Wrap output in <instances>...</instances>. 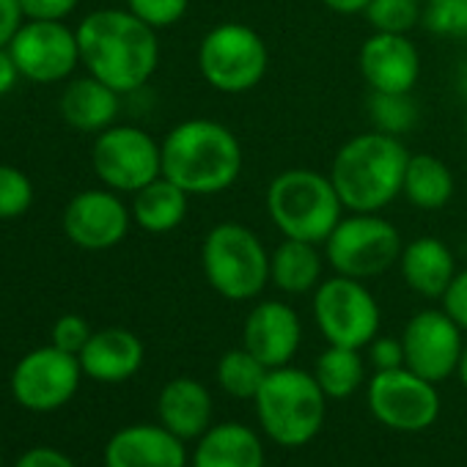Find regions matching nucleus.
Instances as JSON below:
<instances>
[{
  "instance_id": "f257e3e1",
  "label": "nucleus",
  "mask_w": 467,
  "mask_h": 467,
  "mask_svg": "<svg viewBox=\"0 0 467 467\" xmlns=\"http://www.w3.org/2000/svg\"><path fill=\"white\" fill-rule=\"evenodd\" d=\"M80 64L119 94L143 88L160 67L157 31L130 9H99L78 28Z\"/></svg>"
},
{
  "instance_id": "f03ea898",
  "label": "nucleus",
  "mask_w": 467,
  "mask_h": 467,
  "mask_svg": "<svg viewBox=\"0 0 467 467\" xmlns=\"http://www.w3.org/2000/svg\"><path fill=\"white\" fill-rule=\"evenodd\" d=\"M162 146V176L187 195H217L240 182L245 151L240 138L220 121L187 119L176 124Z\"/></svg>"
},
{
  "instance_id": "7ed1b4c3",
  "label": "nucleus",
  "mask_w": 467,
  "mask_h": 467,
  "mask_svg": "<svg viewBox=\"0 0 467 467\" xmlns=\"http://www.w3.org/2000/svg\"><path fill=\"white\" fill-rule=\"evenodd\" d=\"M407 160L401 138L368 130L336 151L327 176L347 212H382L401 195Z\"/></svg>"
},
{
  "instance_id": "20e7f679",
  "label": "nucleus",
  "mask_w": 467,
  "mask_h": 467,
  "mask_svg": "<svg viewBox=\"0 0 467 467\" xmlns=\"http://www.w3.org/2000/svg\"><path fill=\"white\" fill-rule=\"evenodd\" d=\"M267 214L281 237L325 245L344 217V203L330 176L311 168L281 171L267 187Z\"/></svg>"
},
{
  "instance_id": "39448f33",
  "label": "nucleus",
  "mask_w": 467,
  "mask_h": 467,
  "mask_svg": "<svg viewBox=\"0 0 467 467\" xmlns=\"http://www.w3.org/2000/svg\"><path fill=\"white\" fill-rule=\"evenodd\" d=\"M254 404L262 431L284 448L311 442L322 431L327 412V396L317 377L295 366L270 368Z\"/></svg>"
},
{
  "instance_id": "423d86ee",
  "label": "nucleus",
  "mask_w": 467,
  "mask_h": 467,
  "mask_svg": "<svg viewBox=\"0 0 467 467\" xmlns=\"http://www.w3.org/2000/svg\"><path fill=\"white\" fill-rule=\"evenodd\" d=\"M201 270L206 284L231 303L262 297L270 284V254L259 234L237 220L217 223L201 245Z\"/></svg>"
},
{
  "instance_id": "0eeeda50",
  "label": "nucleus",
  "mask_w": 467,
  "mask_h": 467,
  "mask_svg": "<svg viewBox=\"0 0 467 467\" xmlns=\"http://www.w3.org/2000/svg\"><path fill=\"white\" fill-rule=\"evenodd\" d=\"M198 69L214 91L240 97L267 78L270 47L245 23H220L198 45Z\"/></svg>"
},
{
  "instance_id": "6e6552de",
  "label": "nucleus",
  "mask_w": 467,
  "mask_h": 467,
  "mask_svg": "<svg viewBox=\"0 0 467 467\" xmlns=\"http://www.w3.org/2000/svg\"><path fill=\"white\" fill-rule=\"evenodd\" d=\"M401 234L379 212H349L325 240V262L333 273L371 281L399 265Z\"/></svg>"
},
{
  "instance_id": "1a4fd4ad",
  "label": "nucleus",
  "mask_w": 467,
  "mask_h": 467,
  "mask_svg": "<svg viewBox=\"0 0 467 467\" xmlns=\"http://www.w3.org/2000/svg\"><path fill=\"white\" fill-rule=\"evenodd\" d=\"M314 319L333 347L366 349L379 333V303L366 281L333 275L314 289Z\"/></svg>"
},
{
  "instance_id": "9d476101",
  "label": "nucleus",
  "mask_w": 467,
  "mask_h": 467,
  "mask_svg": "<svg viewBox=\"0 0 467 467\" xmlns=\"http://www.w3.org/2000/svg\"><path fill=\"white\" fill-rule=\"evenodd\" d=\"M94 173L116 192H138L162 176V146L140 127H108L91 149Z\"/></svg>"
},
{
  "instance_id": "9b49d317",
  "label": "nucleus",
  "mask_w": 467,
  "mask_h": 467,
  "mask_svg": "<svg viewBox=\"0 0 467 467\" xmlns=\"http://www.w3.org/2000/svg\"><path fill=\"white\" fill-rule=\"evenodd\" d=\"M371 415L396 431H423L440 418V393L434 382L407 366L374 371L366 388Z\"/></svg>"
},
{
  "instance_id": "f8f14e48",
  "label": "nucleus",
  "mask_w": 467,
  "mask_h": 467,
  "mask_svg": "<svg viewBox=\"0 0 467 467\" xmlns=\"http://www.w3.org/2000/svg\"><path fill=\"white\" fill-rule=\"evenodd\" d=\"M80 358L58 347H42L28 352L12 374L15 399L34 412H53L64 407L80 388Z\"/></svg>"
},
{
  "instance_id": "ddd939ff",
  "label": "nucleus",
  "mask_w": 467,
  "mask_h": 467,
  "mask_svg": "<svg viewBox=\"0 0 467 467\" xmlns=\"http://www.w3.org/2000/svg\"><path fill=\"white\" fill-rule=\"evenodd\" d=\"M464 330L437 308L418 311L401 333L404 366L429 382H442L456 374L464 352Z\"/></svg>"
},
{
  "instance_id": "4468645a",
  "label": "nucleus",
  "mask_w": 467,
  "mask_h": 467,
  "mask_svg": "<svg viewBox=\"0 0 467 467\" xmlns=\"http://www.w3.org/2000/svg\"><path fill=\"white\" fill-rule=\"evenodd\" d=\"M9 53L20 75L34 83H58L69 78L80 64L78 31L50 20H28L20 26Z\"/></svg>"
},
{
  "instance_id": "2eb2a0df",
  "label": "nucleus",
  "mask_w": 467,
  "mask_h": 467,
  "mask_svg": "<svg viewBox=\"0 0 467 467\" xmlns=\"http://www.w3.org/2000/svg\"><path fill=\"white\" fill-rule=\"evenodd\" d=\"M132 209L116 195V190L78 192L64 209V234L83 251H110L130 231Z\"/></svg>"
},
{
  "instance_id": "dca6fc26",
  "label": "nucleus",
  "mask_w": 467,
  "mask_h": 467,
  "mask_svg": "<svg viewBox=\"0 0 467 467\" xmlns=\"http://www.w3.org/2000/svg\"><path fill=\"white\" fill-rule=\"evenodd\" d=\"M358 67L371 91L410 94L420 78V53L404 34H371L360 47Z\"/></svg>"
},
{
  "instance_id": "f3484780",
  "label": "nucleus",
  "mask_w": 467,
  "mask_h": 467,
  "mask_svg": "<svg viewBox=\"0 0 467 467\" xmlns=\"http://www.w3.org/2000/svg\"><path fill=\"white\" fill-rule=\"evenodd\" d=\"M303 344V322L284 300H262L251 308L243 327V347L267 368L289 366Z\"/></svg>"
},
{
  "instance_id": "a211bd4d",
  "label": "nucleus",
  "mask_w": 467,
  "mask_h": 467,
  "mask_svg": "<svg viewBox=\"0 0 467 467\" xmlns=\"http://www.w3.org/2000/svg\"><path fill=\"white\" fill-rule=\"evenodd\" d=\"M105 467H187L184 440L162 423L124 426L105 445Z\"/></svg>"
},
{
  "instance_id": "6ab92c4d",
  "label": "nucleus",
  "mask_w": 467,
  "mask_h": 467,
  "mask_svg": "<svg viewBox=\"0 0 467 467\" xmlns=\"http://www.w3.org/2000/svg\"><path fill=\"white\" fill-rule=\"evenodd\" d=\"M143 355V344L135 333L124 327H105L88 338L78 358L86 377L97 382H124L140 371Z\"/></svg>"
},
{
  "instance_id": "aec40b11",
  "label": "nucleus",
  "mask_w": 467,
  "mask_h": 467,
  "mask_svg": "<svg viewBox=\"0 0 467 467\" xmlns=\"http://www.w3.org/2000/svg\"><path fill=\"white\" fill-rule=\"evenodd\" d=\"M192 467H265V442L262 437L237 420L209 426L190 456Z\"/></svg>"
},
{
  "instance_id": "412c9836",
  "label": "nucleus",
  "mask_w": 467,
  "mask_h": 467,
  "mask_svg": "<svg viewBox=\"0 0 467 467\" xmlns=\"http://www.w3.org/2000/svg\"><path fill=\"white\" fill-rule=\"evenodd\" d=\"M399 273L415 295L442 300L456 275V259L440 237H415L401 248Z\"/></svg>"
},
{
  "instance_id": "4be33fe9",
  "label": "nucleus",
  "mask_w": 467,
  "mask_h": 467,
  "mask_svg": "<svg viewBox=\"0 0 467 467\" xmlns=\"http://www.w3.org/2000/svg\"><path fill=\"white\" fill-rule=\"evenodd\" d=\"M160 423L182 440H198L212 423V393L192 377H176L157 396Z\"/></svg>"
},
{
  "instance_id": "5701e85b",
  "label": "nucleus",
  "mask_w": 467,
  "mask_h": 467,
  "mask_svg": "<svg viewBox=\"0 0 467 467\" xmlns=\"http://www.w3.org/2000/svg\"><path fill=\"white\" fill-rule=\"evenodd\" d=\"M121 94L97 80L94 75L72 80L64 94H61V116L72 130L80 132H102L113 127L119 108H121Z\"/></svg>"
},
{
  "instance_id": "b1692460",
  "label": "nucleus",
  "mask_w": 467,
  "mask_h": 467,
  "mask_svg": "<svg viewBox=\"0 0 467 467\" xmlns=\"http://www.w3.org/2000/svg\"><path fill=\"white\" fill-rule=\"evenodd\" d=\"M325 256L314 243L284 237L270 254V284L284 295H308L322 284Z\"/></svg>"
},
{
  "instance_id": "393cba45",
  "label": "nucleus",
  "mask_w": 467,
  "mask_h": 467,
  "mask_svg": "<svg viewBox=\"0 0 467 467\" xmlns=\"http://www.w3.org/2000/svg\"><path fill=\"white\" fill-rule=\"evenodd\" d=\"M132 195H135L132 198V220L149 234L176 231L187 217L190 195L165 176H157L154 182H149L146 187H140Z\"/></svg>"
},
{
  "instance_id": "a878e982",
  "label": "nucleus",
  "mask_w": 467,
  "mask_h": 467,
  "mask_svg": "<svg viewBox=\"0 0 467 467\" xmlns=\"http://www.w3.org/2000/svg\"><path fill=\"white\" fill-rule=\"evenodd\" d=\"M456 182L451 168L434 157V154H410L407 168H404V184L401 195L407 198L410 206L420 212H437L453 198Z\"/></svg>"
},
{
  "instance_id": "bb28decb",
  "label": "nucleus",
  "mask_w": 467,
  "mask_h": 467,
  "mask_svg": "<svg viewBox=\"0 0 467 467\" xmlns=\"http://www.w3.org/2000/svg\"><path fill=\"white\" fill-rule=\"evenodd\" d=\"M314 377L327 399H349L366 379V363L360 349L327 344V349L317 358Z\"/></svg>"
},
{
  "instance_id": "cd10ccee",
  "label": "nucleus",
  "mask_w": 467,
  "mask_h": 467,
  "mask_svg": "<svg viewBox=\"0 0 467 467\" xmlns=\"http://www.w3.org/2000/svg\"><path fill=\"white\" fill-rule=\"evenodd\" d=\"M267 366L254 355L248 352L245 347L240 349H228L220 360H217V385L234 396V399H256L262 382L267 379Z\"/></svg>"
},
{
  "instance_id": "c85d7f7f",
  "label": "nucleus",
  "mask_w": 467,
  "mask_h": 467,
  "mask_svg": "<svg viewBox=\"0 0 467 467\" xmlns=\"http://www.w3.org/2000/svg\"><path fill=\"white\" fill-rule=\"evenodd\" d=\"M368 119L374 124V130L388 132V135H407L415 130L420 113L418 105L410 94H382V91H371L368 102H366Z\"/></svg>"
},
{
  "instance_id": "c756f323",
  "label": "nucleus",
  "mask_w": 467,
  "mask_h": 467,
  "mask_svg": "<svg viewBox=\"0 0 467 467\" xmlns=\"http://www.w3.org/2000/svg\"><path fill=\"white\" fill-rule=\"evenodd\" d=\"M374 34H404L423 23V0H371L363 12Z\"/></svg>"
},
{
  "instance_id": "7c9ffc66",
  "label": "nucleus",
  "mask_w": 467,
  "mask_h": 467,
  "mask_svg": "<svg viewBox=\"0 0 467 467\" xmlns=\"http://www.w3.org/2000/svg\"><path fill=\"white\" fill-rule=\"evenodd\" d=\"M423 28L442 39H467V0H426Z\"/></svg>"
},
{
  "instance_id": "2f4dec72",
  "label": "nucleus",
  "mask_w": 467,
  "mask_h": 467,
  "mask_svg": "<svg viewBox=\"0 0 467 467\" xmlns=\"http://www.w3.org/2000/svg\"><path fill=\"white\" fill-rule=\"evenodd\" d=\"M31 203H34L31 179L12 165H0V220L26 214Z\"/></svg>"
},
{
  "instance_id": "473e14b6",
  "label": "nucleus",
  "mask_w": 467,
  "mask_h": 467,
  "mask_svg": "<svg viewBox=\"0 0 467 467\" xmlns=\"http://www.w3.org/2000/svg\"><path fill=\"white\" fill-rule=\"evenodd\" d=\"M127 9L149 28L162 31L176 26L187 15L190 0H127Z\"/></svg>"
},
{
  "instance_id": "72a5a7b5",
  "label": "nucleus",
  "mask_w": 467,
  "mask_h": 467,
  "mask_svg": "<svg viewBox=\"0 0 467 467\" xmlns=\"http://www.w3.org/2000/svg\"><path fill=\"white\" fill-rule=\"evenodd\" d=\"M91 336L94 333H91L88 322L78 314H67L53 325V347H58L69 355H80Z\"/></svg>"
},
{
  "instance_id": "f704fd0d",
  "label": "nucleus",
  "mask_w": 467,
  "mask_h": 467,
  "mask_svg": "<svg viewBox=\"0 0 467 467\" xmlns=\"http://www.w3.org/2000/svg\"><path fill=\"white\" fill-rule=\"evenodd\" d=\"M442 311L467 333V267L456 270L448 292L442 295Z\"/></svg>"
},
{
  "instance_id": "c9c22d12",
  "label": "nucleus",
  "mask_w": 467,
  "mask_h": 467,
  "mask_svg": "<svg viewBox=\"0 0 467 467\" xmlns=\"http://www.w3.org/2000/svg\"><path fill=\"white\" fill-rule=\"evenodd\" d=\"M368 360L377 371H390L404 366V349H401V338H390V336H377L368 347Z\"/></svg>"
},
{
  "instance_id": "e433bc0d",
  "label": "nucleus",
  "mask_w": 467,
  "mask_h": 467,
  "mask_svg": "<svg viewBox=\"0 0 467 467\" xmlns=\"http://www.w3.org/2000/svg\"><path fill=\"white\" fill-rule=\"evenodd\" d=\"M80 0H20L23 15L28 20H50V23H61L64 17H69L78 9Z\"/></svg>"
},
{
  "instance_id": "4c0bfd02",
  "label": "nucleus",
  "mask_w": 467,
  "mask_h": 467,
  "mask_svg": "<svg viewBox=\"0 0 467 467\" xmlns=\"http://www.w3.org/2000/svg\"><path fill=\"white\" fill-rule=\"evenodd\" d=\"M17 467H78L64 451L50 448V445H36L26 451L17 462Z\"/></svg>"
},
{
  "instance_id": "58836bf2",
  "label": "nucleus",
  "mask_w": 467,
  "mask_h": 467,
  "mask_svg": "<svg viewBox=\"0 0 467 467\" xmlns=\"http://www.w3.org/2000/svg\"><path fill=\"white\" fill-rule=\"evenodd\" d=\"M23 6L20 0H0V47H9L15 34L23 26Z\"/></svg>"
},
{
  "instance_id": "ea45409f",
  "label": "nucleus",
  "mask_w": 467,
  "mask_h": 467,
  "mask_svg": "<svg viewBox=\"0 0 467 467\" xmlns=\"http://www.w3.org/2000/svg\"><path fill=\"white\" fill-rule=\"evenodd\" d=\"M20 78V69L9 53V47H0V97H6Z\"/></svg>"
},
{
  "instance_id": "a19ab883",
  "label": "nucleus",
  "mask_w": 467,
  "mask_h": 467,
  "mask_svg": "<svg viewBox=\"0 0 467 467\" xmlns=\"http://www.w3.org/2000/svg\"><path fill=\"white\" fill-rule=\"evenodd\" d=\"M319 4H322L325 9L336 12V15L349 17V15H363V12L368 9L371 0H319Z\"/></svg>"
},
{
  "instance_id": "79ce46f5",
  "label": "nucleus",
  "mask_w": 467,
  "mask_h": 467,
  "mask_svg": "<svg viewBox=\"0 0 467 467\" xmlns=\"http://www.w3.org/2000/svg\"><path fill=\"white\" fill-rule=\"evenodd\" d=\"M456 86L462 94H467V61L459 64V72H456Z\"/></svg>"
},
{
  "instance_id": "37998d69",
  "label": "nucleus",
  "mask_w": 467,
  "mask_h": 467,
  "mask_svg": "<svg viewBox=\"0 0 467 467\" xmlns=\"http://www.w3.org/2000/svg\"><path fill=\"white\" fill-rule=\"evenodd\" d=\"M456 377H459V379H462V385L467 388V344H464V352H462V360H459Z\"/></svg>"
},
{
  "instance_id": "c03bdc74",
  "label": "nucleus",
  "mask_w": 467,
  "mask_h": 467,
  "mask_svg": "<svg viewBox=\"0 0 467 467\" xmlns=\"http://www.w3.org/2000/svg\"><path fill=\"white\" fill-rule=\"evenodd\" d=\"M464 140H467V113H464Z\"/></svg>"
},
{
  "instance_id": "a18cd8bd",
  "label": "nucleus",
  "mask_w": 467,
  "mask_h": 467,
  "mask_svg": "<svg viewBox=\"0 0 467 467\" xmlns=\"http://www.w3.org/2000/svg\"><path fill=\"white\" fill-rule=\"evenodd\" d=\"M0 464H4V453H0Z\"/></svg>"
},
{
  "instance_id": "49530a36",
  "label": "nucleus",
  "mask_w": 467,
  "mask_h": 467,
  "mask_svg": "<svg viewBox=\"0 0 467 467\" xmlns=\"http://www.w3.org/2000/svg\"><path fill=\"white\" fill-rule=\"evenodd\" d=\"M423 4H426V0H423Z\"/></svg>"
}]
</instances>
